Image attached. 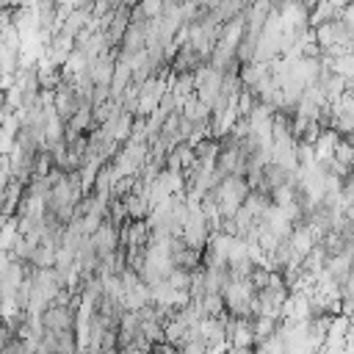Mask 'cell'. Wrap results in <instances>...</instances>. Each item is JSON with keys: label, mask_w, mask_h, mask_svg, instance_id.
I'll return each instance as SVG.
<instances>
[{"label": "cell", "mask_w": 354, "mask_h": 354, "mask_svg": "<svg viewBox=\"0 0 354 354\" xmlns=\"http://www.w3.org/2000/svg\"><path fill=\"white\" fill-rule=\"evenodd\" d=\"M213 191H216V202L221 207V216L224 218H232L238 213V207L243 205V199L249 196L252 185H249V180L243 174H227L218 183V188H213Z\"/></svg>", "instance_id": "obj_1"}, {"label": "cell", "mask_w": 354, "mask_h": 354, "mask_svg": "<svg viewBox=\"0 0 354 354\" xmlns=\"http://www.w3.org/2000/svg\"><path fill=\"white\" fill-rule=\"evenodd\" d=\"M44 329L50 332H64V329H75L77 321V304H66V301H50L47 310L41 313Z\"/></svg>", "instance_id": "obj_2"}, {"label": "cell", "mask_w": 354, "mask_h": 354, "mask_svg": "<svg viewBox=\"0 0 354 354\" xmlns=\"http://www.w3.org/2000/svg\"><path fill=\"white\" fill-rule=\"evenodd\" d=\"M91 241H94V246H97V254L105 260V257H111V254L119 249V243H122V227H119L116 221L105 218V221L91 232Z\"/></svg>", "instance_id": "obj_3"}, {"label": "cell", "mask_w": 354, "mask_h": 354, "mask_svg": "<svg viewBox=\"0 0 354 354\" xmlns=\"http://www.w3.org/2000/svg\"><path fill=\"white\" fill-rule=\"evenodd\" d=\"M53 105H55V111H58L66 122L77 113V108H80V94H77V88H75L72 80L64 77V80L53 88Z\"/></svg>", "instance_id": "obj_4"}, {"label": "cell", "mask_w": 354, "mask_h": 354, "mask_svg": "<svg viewBox=\"0 0 354 354\" xmlns=\"http://www.w3.org/2000/svg\"><path fill=\"white\" fill-rule=\"evenodd\" d=\"M318 230L310 224V221H296L293 230H290V241H293V249L296 254L304 260V254H310V249L318 243Z\"/></svg>", "instance_id": "obj_5"}, {"label": "cell", "mask_w": 354, "mask_h": 354, "mask_svg": "<svg viewBox=\"0 0 354 354\" xmlns=\"http://www.w3.org/2000/svg\"><path fill=\"white\" fill-rule=\"evenodd\" d=\"M271 260H274L277 271H282L288 263H296V260H301V257L296 254V249H293V241H290V235H285V238H279V241H277V246L271 249Z\"/></svg>", "instance_id": "obj_6"}, {"label": "cell", "mask_w": 354, "mask_h": 354, "mask_svg": "<svg viewBox=\"0 0 354 354\" xmlns=\"http://www.w3.org/2000/svg\"><path fill=\"white\" fill-rule=\"evenodd\" d=\"M122 3H124V6H130V8H133V6H138V3H141V0H122Z\"/></svg>", "instance_id": "obj_7"}]
</instances>
